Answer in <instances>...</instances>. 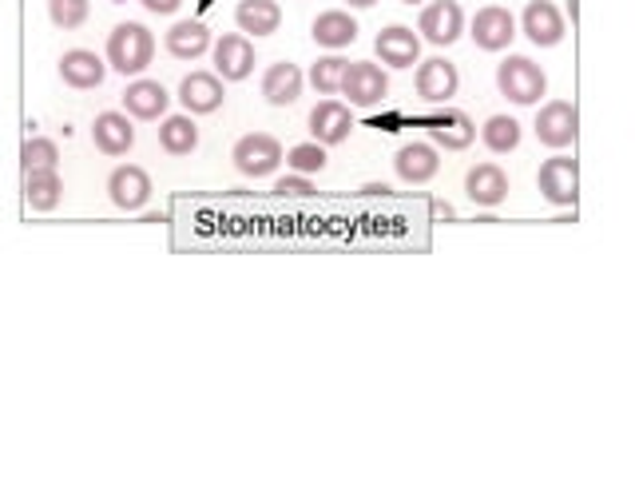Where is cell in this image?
<instances>
[{"label": "cell", "instance_id": "1", "mask_svg": "<svg viewBox=\"0 0 635 477\" xmlns=\"http://www.w3.org/2000/svg\"><path fill=\"white\" fill-rule=\"evenodd\" d=\"M155 57V37L147 32V24L140 20H124L107 32V64L120 72V77H143L147 64Z\"/></svg>", "mask_w": 635, "mask_h": 477}, {"label": "cell", "instance_id": "2", "mask_svg": "<svg viewBox=\"0 0 635 477\" xmlns=\"http://www.w3.org/2000/svg\"><path fill=\"white\" fill-rule=\"evenodd\" d=\"M496 88L509 104L516 108H532L541 104V95L549 92V80H544L541 64H532L529 57H504L496 64Z\"/></svg>", "mask_w": 635, "mask_h": 477}, {"label": "cell", "instance_id": "3", "mask_svg": "<svg viewBox=\"0 0 635 477\" xmlns=\"http://www.w3.org/2000/svg\"><path fill=\"white\" fill-rule=\"evenodd\" d=\"M231 160H235L238 175H247V180H266V175H275L278 163H283V143L266 132H250L235 143Z\"/></svg>", "mask_w": 635, "mask_h": 477}, {"label": "cell", "instance_id": "4", "mask_svg": "<svg viewBox=\"0 0 635 477\" xmlns=\"http://www.w3.org/2000/svg\"><path fill=\"white\" fill-rule=\"evenodd\" d=\"M338 92L350 100V108H378L389 92V77L378 64H370V60H354V64H346V72H341Z\"/></svg>", "mask_w": 635, "mask_h": 477}, {"label": "cell", "instance_id": "5", "mask_svg": "<svg viewBox=\"0 0 635 477\" xmlns=\"http://www.w3.org/2000/svg\"><path fill=\"white\" fill-rule=\"evenodd\" d=\"M536 187L552 207H572L580 200V163L569 155H556V160L541 163V175H536Z\"/></svg>", "mask_w": 635, "mask_h": 477}, {"label": "cell", "instance_id": "6", "mask_svg": "<svg viewBox=\"0 0 635 477\" xmlns=\"http://www.w3.org/2000/svg\"><path fill=\"white\" fill-rule=\"evenodd\" d=\"M536 140L544 143V148H569V143H576L580 135V112L576 104H569V100H549V104L536 112Z\"/></svg>", "mask_w": 635, "mask_h": 477}, {"label": "cell", "instance_id": "7", "mask_svg": "<svg viewBox=\"0 0 635 477\" xmlns=\"http://www.w3.org/2000/svg\"><path fill=\"white\" fill-rule=\"evenodd\" d=\"M469 37L481 52H504V48L516 40V17L501 4H484L477 9L473 24H469Z\"/></svg>", "mask_w": 635, "mask_h": 477}, {"label": "cell", "instance_id": "8", "mask_svg": "<svg viewBox=\"0 0 635 477\" xmlns=\"http://www.w3.org/2000/svg\"><path fill=\"white\" fill-rule=\"evenodd\" d=\"M418 32L429 40V44L449 48V44H457V40H461V32H465V12H461V4H457V0H433V4H426V9H421Z\"/></svg>", "mask_w": 635, "mask_h": 477}, {"label": "cell", "instance_id": "9", "mask_svg": "<svg viewBox=\"0 0 635 477\" xmlns=\"http://www.w3.org/2000/svg\"><path fill=\"white\" fill-rule=\"evenodd\" d=\"M107 200L120 211H143L152 203V175L135 168V163H120L112 175H107Z\"/></svg>", "mask_w": 635, "mask_h": 477}, {"label": "cell", "instance_id": "10", "mask_svg": "<svg viewBox=\"0 0 635 477\" xmlns=\"http://www.w3.org/2000/svg\"><path fill=\"white\" fill-rule=\"evenodd\" d=\"M413 84H418V95L426 104H449L457 95V88H461V72H457L453 60L433 57L418 64V80Z\"/></svg>", "mask_w": 635, "mask_h": 477}, {"label": "cell", "instance_id": "11", "mask_svg": "<svg viewBox=\"0 0 635 477\" xmlns=\"http://www.w3.org/2000/svg\"><path fill=\"white\" fill-rule=\"evenodd\" d=\"M521 32L536 48H556L564 40V17L552 0H529L521 12Z\"/></svg>", "mask_w": 635, "mask_h": 477}, {"label": "cell", "instance_id": "12", "mask_svg": "<svg viewBox=\"0 0 635 477\" xmlns=\"http://www.w3.org/2000/svg\"><path fill=\"white\" fill-rule=\"evenodd\" d=\"M211 57H215L218 80H247L250 72H255V44H250L247 37H238V32L215 40V44H211Z\"/></svg>", "mask_w": 635, "mask_h": 477}, {"label": "cell", "instance_id": "13", "mask_svg": "<svg viewBox=\"0 0 635 477\" xmlns=\"http://www.w3.org/2000/svg\"><path fill=\"white\" fill-rule=\"evenodd\" d=\"M426 132H429V143H433V148H445V152H465L469 143L477 140L473 120H469L461 108H445V112L429 115Z\"/></svg>", "mask_w": 635, "mask_h": 477}, {"label": "cell", "instance_id": "14", "mask_svg": "<svg viewBox=\"0 0 635 477\" xmlns=\"http://www.w3.org/2000/svg\"><path fill=\"white\" fill-rule=\"evenodd\" d=\"M373 52H378V60L389 68H413L421 57V37L413 29H406V24H389V29H381L378 40H373Z\"/></svg>", "mask_w": 635, "mask_h": 477}, {"label": "cell", "instance_id": "15", "mask_svg": "<svg viewBox=\"0 0 635 477\" xmlns=\"http://www.w3.org/2000/svg\"><path fill=\"white\" fill-rule=\"evenodd\" d=\"M465 195L477 207H501L509 200V175L501 163H477L465 175Z\"/></svg>", "mask_w": 635, "mask_h": 477}, {"label": "cell", "instance_id": "16", "mask_svg": "<svg viewBox=\"0 0 635 477\" xmlns=\"http://www.w3.org/2000/svg\"><path fill=\"white\" fill-rule=\"evenodd\" d=\"M227 92H223V80L215 72H191L180 84V104L187 108V115H211L223 108Z\"/></svg>", "mask_w": 635, "mask_h": 477}, {"label": "cell", "instance_id": "17", "mask_svg": "<svg viewBox=\"0 0 635 477\" xmlns=\"http://www.w3.org/2000/svg\"><path fill=\"white\" fill-rule=\"evenodd\" d=\"M354 132V115L341 100H322V104L310 112V135L314 143L322 148H334V143H346Z\"/></svg>", "mask_w": 635, "mask_h": 477}, {"label": "cell", "instance_id": "18", "mask_svg": "<svg viewBox=\"0 0 635 477\" xmlns=\"http://www.w3.org/2000/svg\"><path fill=\"white\" fill-rule=\"evenodd\" d=\"M92 143H95V152L112 155V160H115V155L132 152L135 128H132V120H127V112H100V115H95Z\"/></svg>", "mask_w": 635, "mask_h": 477}, {"label": "cell", "instance_id": "19", "mask_svg": "<svg viewBox=\"0 0 635 477\" xmlns=\"http://www.w3.org/2000/svg\"><path fill=\"white\" fill-rule=\"evenodd\" d=\"M303 68L290 64V60H278L263 72V95L270 108H290L298 104V95H303Z\"/></svg>", "mask_w": 635, "mask_h": 477}, {"label": "cell", "instance_id": "20", "mask_svg": "<svg viewBox=\"0 0 635 477\" xmlns=\"http://www.w3.org/2000/svg\"><path fill=\"white\" fill-rule=\"evenodd\" d=\"M107 77V64L95 52H88V48H68L64 57H60V80H64L68 88H80V92H88V88H100Z\"/></svg>", "mask_w": 635, "mask_h": 477}, {"label": "cell", "instance_id": "21", "mask_svg": "<svg viewBox=\"0 0 635 477\" xmlns=\"http://www.w3.org/2000/svg\"><path fill=\"white\" fill-rule=\"evenodd\" d=\"M310 37L318 48H330V52H338V48L354 44L358 40V20L350 17L346 9H326L314 17L310 24Z\"/></svg>", "mask_w": 635, "mask_h": 477}, {"label": "cell", "instance_id": "22", "mask_svg": "<svg viewBox=\"0 0 635 477\" xmlns=\"http://www.w3.org/2000/svg\"><path fill=\"white\" fill-rule=\"evenodd\" d=\"M163 44L175 60H199L211 52V29L203 20H180V24H171Z\"/></svg>", "mask_w": 635, "mask_h": 477}, {"label": "cell", "instance_id": "23", "mask_svg": "<svg viewBox=\"0 0 635 477\" xmlns=\"http://www.w3.org/2000/svg\"><path fill=\"white\" fill-rule=\"evenodd\" d=\"M167 104H171V95L160 80H135L124 92V112L135 115V120H160V115L167 112Z\"/></svg>", "mask_w": 635, "mask_h": 477}, {"label": "cell", "instance_id": "24", "mask_svg": "<svg viewBox=\"0 0 635 477\" xmlns=\"http://www.w3.org/2000/svg\"><path fill=\"white\" fill-rule=\"evenodd\" d=\"M393 168H398V175L406 183H429L441 172V160H437L433 143H406L398 152V160H393Z\"/></svg>", "mask_w": 635, "mask_h": 477}, {"label": "cell", "instance_id": "25", "mask_svg": "<svg viewBox=\"0 0 635 477\" xmlns=\"http://www.w3.org/2000/svg\"><path fill=\"white\" fill-rule=\"evenodd\" d=\"M235 24L238 32H247V37H270V32H278V24H283V9H278L275 0H238Z\"/></svg>", "mask_w": 635, "mask_h": 477}, {"label": "cell", "instance_id": "26", "mask_svg": "<svg viewBox=\"0 0 635 477\" xmlns=\"http://www.w3.org/2000/svg\"><path fill=\"white\" fill-rule=\"evenodd\" d=\"M160 148L167 155H191L199 148V128L191 115H167L160 124Z\"/></svg>", "mask_w": 635, "mask_h": 477}, {"label": "cell", "instance_id": "27", "mask_svg": "<svg viewBox=\"0 0 635 477\" xmlns=\"http://www.w3.org/2000/svg\"><path fill=\"white\" fill-rule=\"evenodd\" d=\"M64 200V183L60 172H29L24 175V203L32 211H57Z\"/></svg>", "mask_w": 635, "mask_h": 477}, {"label": "cell", "instance_id": "28", "mask_svg": "<svg viewBox=\"0 0 635 477\" xmlns=\"http://www.w3.org/2000/svg\"><path fill=\"white\" fill-rule=\"evenodd\" d=\"M481 140L493 155H509L521 148V124L512 115H489L481 128Z\"/></svg>", "mask_w": 635, "mask_h": 477}, {"label": "cell", "instance_id": "29", "mask_svg": "<svg viewBox=\"0 0 635 477\" xmlns=\"http://www.w3.org/2000/svg\"><path fill=\"white\" fill-rule=\"evenodd\" d=\"M60 168V148L52 140H44V135H32V140H24V148H20V172H57Z\"/></svg>", "mask_w": 635, "mask_h": 477}, {"label": "cell", "instance_id": "30", "mask_svg": "<svg viewBox=\"0 0 635 477\" xmlns=\"http://www.w3.org/2000/svg\"><path fill=\"white\" fill-rule=\"evenodd\" d=\"M283 160H286V168H290V172H298V175L326 172V148H322V143H314V140L310 143H295Z\"/></svg>", "mask_w": 635, "mask_h": 477}, {"label": "cell", "instance_id": "31", "mask_svg": "<svg viewBox=\"0 0 635 477\" xmlns=\"http://www.w3.org/2000/svg\"><path fill=\"white\" fill-rule=\"evenodd\" d=\"M346 64H350V60H341V57L314 60V64H310V84H314V92H318V95H334V92H338Z\"/></svg>", "mask_w": 635, "mask_h": 477}, {"label": "cell", "instance_id": "32", "mask_svg": "<svg viewBox=\"0 0 635 477\" xmlns=\"http://www.w3.org/2000/svg\"><path fill=\"white\" fill-rule=\"evenodd\" d=\"M88 12H92V4L88 0H48V17H52V24L64 32L80 29L88 20Z\"/></svg>", "mask_w": 635, "mask_h": 477}, {"label": "cell", "instance_id": "33", "mask_svg": "<svg viewBox=\"0 0 635 477\" xmlns=\"http://www.w3.org/2000/svg\"><path fill=\"white\" fill-rule=\"evenodd\" d=\"M275 195H314V183H310V175H283V180L275 183Z\"/></svg>", "mask_w": 635, "mask_h": 477}, {"label": "cell", "instance_id": "34", "mask_svg": "<svg viewBox=\"0 0 635 477\" xmlns=\"http://www.w3.org/2000/svg\"><path fill=\"white\" fill-rule=\"evenodd\" d=\"M140 4L152 12V17H171V12H180L183 0H140Z\"/></svg>", "mask_w": 635, "mask_h": 477}, {"label": "cell", "instance_id": "35", "mask_svg": "<svg viewBox=\"0 0 635 477\" xmlns=\"http://www.w3.org/2000/svg\"><path fill=\"white\" fill-rule=\"evenodd\" d=\"M346 4H350V9H373L378 0H346Z\"/></svg>", "mask_w": 635, "mask_h": 477}, {"label": "cell", "instance_id": "36", "mask_svg": "<svg viewBox=\"0 0 635 477\" xmlns=\"http://www.w3.org/2000/svg\"><path fill=\"white\" fill-rule=\"evenodd\" d=\"M401 4H421V0H401Z\"/></svg>", "mask_w": 635, "mask_h": 477}]
</instances>
